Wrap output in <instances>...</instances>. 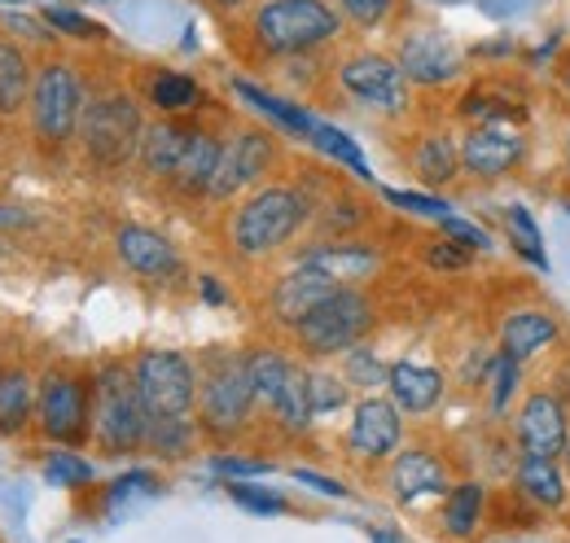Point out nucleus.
Instances as JSON below:
<instances>
[{"label":"nucleus","mask_w":570,"mask_h":543,"mask_svg":"<svg viewBox=\"0 0 570 543\" xmlns=\"http://www.w3.org/2000/svg\"><path fill=\"white\" fill-rule=\"evenodd\" d=\"M215 4H219V9H242L246 0H215Z\"/></svg>","instance_id":"53"},{"label":"nucleus","mask_w":570,"mask_h":543,"mask_svg":"<svg viewBox=\"0 0 570 543\" xmlns=\"http://www.w3.org/2000/svg\"><path fill=\"white\" fill-rule=\"evenodd\" d=\"M558 338H562V325H558V316L544 312V307H518V312H509L504 325H500V351L513 355V359H522V364L535 359L540 351H549Z\"/></svg>","instance_id":"20"},{"label":"nucleus","mask_w":570,"mask_h":543,"mask_svg":"<svg viewBox=\"0 0 570 543\" xmlns=\"http://www.w3.org/2000/svg\"><path fill=\"white\" fill-rule=\"evenodd\" d=\"M343 13L325 0H264L250 18V36L273 58H298L338 40Z\"/></svg>","instance_id":"2"},{"label":"nucleus","mask_w":570,"mask_h":543,"mask_svg":"<svg viewBox=\"0 0 570 543\" xmlns=\"http://www.w3.org/2000/svg\"><path fill=\"white\" fill-rule=\"evenodd\" d=\"M518 382H522V359H513V355L497 351V355L488 359V404H492L497 416H504V407L513 404Z\"/></svg>","instance_id":"35"},{"label":"nucleus","mask_w":570,"mask_h":543,"mask_svg":"<svg viewBox=\"0 0 570 543\" xmlns=\"http://www.w3.org/2000/svg\"><path fill=\"white\" fill-rule=\"evenodd\" d=\"M391 9H395V0H338V13H343L347 22H356L360 31L382 27V22L391 18Z\"/></svg>","instance_id":"41"},{"label":"nucleus","mask_w":570,"mask_h":543,"mask_svg":"<svg viewBox=\"0 0 570 543\" xmlns=\"http://www.w3.org/2000/svg\"><path fill=\"white\" fill-rule=\"evenodd\" d=\"M203 298L207 303H224V289L215 285V276H203Z\"/></svg>","instance_id":"50"},{"label":"nucleus","mask_w":570,"mask_h":543,"mask_svg":"<svg viewBox=\"0 0 570 543\" xmlns=\"http://www.w3.org/2000/svg\"><path fill=\"white\" fill-rule=\"evenodd\" d=\"M312 219V203L289 185H264L237 206L228 241L242 259H268Z\"/></svg>","instance_id":"1"},{"label":"nucleus","mask_w":570,"mask_h":543,"mask_svg":"<svg viewBox=\"0 0 570 543\" xmlns=\"http://www.w3.org/2000/svg\"><path fill=\"white\" fill-rule=\"evenodd\" d=\"M439 228H443V237L461 241V246H465V250H474V255L492 250V233H488V228H479V224H470V219H461V215H443V219H439Z\"/></svg>","instance_id":"43"},{"label":"nucleus","mask_w":570,"mask_h":543,"mask_svg":"<svg viewBox=\"0 0 570 543\" xmlns=\"http://www.w3.org/2000/svg\"><path fill=\"white\" fill-rule=\"evenodd\" d=\"M40 404V395H36V386H31V377L27 373H0V434H13V430H22L27 421H31V412Z\"/></svg>","instance_id":"32"},{"label":"nucleus","mask_w":570,"mask_h":543,"mask_svg":"<svg viewBox=\"0 0 570 543\" xmlns=\"http://www.w3.org/2000/svg\"><path fill=\"white\" fill-rule=\"evenodd\" d=\"M513 486L540 513H562L570 504V482L562 461H544V456H522L518 452V461H513Z\"/></svg>","instance_id":"18"},{"label":"nucleus","mask_w":570,"mask_h":543,"mask_svg":"<svg viewBox=\"0 0 570 543\" xmlns=\"http://www.w3.org/2000/svg\"><path fill=\"white\" fill-rule=\"evenodd\" d=\"M368 540H373V543H400V535H395V531H382V526H373V531H368Z\"/></svg>","instance_id":"51"},{"label":"nucleus","mask_w":570,"mask_h":543,"mask_svg":"<svg viewBox=\"0 0 570 543\" xmlns=\"http://www.w3.org/2000/svg\"><path fill=\"white\" fill-rule=\"evenodd\" d=\"M31 67H27V53L0 36V115H18L27 101H31Z\"/></svg>","instance_id":"29"},{"label":"nucleus","mask_w":570,"mask_h":543,"mask_svg":"<svg viewBox=\"0 0 570 543\" xmlns=\"http://www.w3.org/2000/svg\"><path fill=\"white\" fill-rule=\"evenodd\" d=\"M558 79H562V88H567V97H570V53L562 58V67H558Z\"/></svg>","instance_id":"52"},{"label":"nucleus","mask_w":570,"mask_h":543,"mask_svg":"<svg viewBox=\"0 0 570 543\" xmlns=\"http://www.w3.org/2000/svg\"><path fill=\"white\" fill-rule=\"evenodd\" d=\"M0 4H9V0H0ZM13 4H18V0H13Z\"/></svg>","instance_id":"56"},{"label":"nucleus","mask_w":570,"mask_h":543,"mask_svg":"<svg viewBox=\"0 0 570 543\" xmlns=\"http://www.w3.org/2000/svg\"><path fill=\"white\" fill-rule=\"evenodd\" d=\"M45 27H53L62 36H75V40H101L106 36L101 22H92V18L75 13V9H45Z\"/></svg>","instance_id":"39"},{"label":"nucleus","mask_w":570,"mask_h":543,"mask_svg":"<svg viewBox=\"0 0 570 543\" xmlns=\"http://www.w3.org/2000/svg\"><path fill=\"white\" fill-rule=\"evenodd\" d=\"M386 373H391V368H382L373 351H364V346H352V351H347V382H352V386H364V391H368V386H386Z\"/></svg>","instance_id":"40"},{"label":"nucleus","mask_w":570,"mask_h":543,"mask_svg":"<svg viewBox=\"0 0 570 543\" xmlns=\"http://www.w3.org/2000/svg\"><path fill=\"white\" fill-rule=\"evenodd\" d=\"M215 474H228V477H255V474H273L268 461H237V456H215L212 461Z\"/></svg>","instance_id":"47"},{"label":"nucleus","mask_w":570,"mask_h":543,"mask_svg":"<svg viewBox=\"0 0 570 543\" xmlns=\"http://www.w3.org/2000/svg\"><path fill=\"white\" fill-rule=\"evenodd\" d=\"M513 434H518V452L522 456H544V461H562L570 447V412L558 391H535L527 395L518 416H513Z\"/></svg>","instance_id":"12"},{"label":"nucleus","mask_w":570,"mask_h":543,"mask_svg":"<svg viewBox=\"0 0 570 543\" xmlns=\"http://www.w3.org/2000/svg\"><path fill=\"white\" fill-rule=\"evenodd\" d=\"M373 329V303L352 289V285H338L298 329L294 342L303 355L312 359H330V355H347L352 346H360V338Z\"/></svg>","instance_id":"5"},{"label":"nucleus","mask_w":570,"mask_h":543,"mask_svg":"<svg viewBox=\"0 0 570 543\" xmlns=\"http://www.w3.org/2000/svg\"><path fill=\"white\" fill-rule=\"evenodd\" d=\"M338 289V280L334 276H325V272L316 268H303V264H294V272H285L282 280L273 285V294H268V307H273V320L285 325V329H298L330 294Z\"/></svg>","instance_id":"15"},{"label":"nucleus","mask_w":570,"mask_h":543,"mask_svg":"<svg viewBox=\"0 0 570 543\" xmlns=\"http://www.w3.org/2000/svg\"><path fill=\"white\" fill-rule=\"evenodd\" d=\"M194 438H198V430H194L189 416H149L145 447H149L154 456H163V461H180V456H189Z\"/></svg>","instance_id":"33"},{"label":"nucleus","mask_w":570,"mask_h":543,"mask_svg":"<svg viewBox=\"0 0 570 543\" xmlns=\"http://www.w3.org/2000/svg\"><path fill=\"white\" fill-rule=\"evenodd\" d=\"M255 404H259V395H255L246 355L215 351L203 359V368H198V425L212 438H233L237 430H246Z\"/></svg>","instance_id":"3"},{"label":"nucleus","mask_w":570,"mask_h":543,"mask_svg":"<svg viewBox=\"0 0 570 543\" xmlns=\"http://www.w3.org/2000/svg\"><path fill=\"white\" fill-rule=\"evenodd\" d=\"M413 171L422 176V185L443 189L461 176V140L448 132H430L413 145Z\"/></svg>","instance_id":"26"},{"label":"nucleus","mask_w":570,"mask_h":543,"mask_svg":"<svg viewBox=\"0 0 570 543\" xmlns=\"http://www.w3.org/2000/svg\"><path fill=\"white\" fill-rule=\"evenodd\" d=\"M219 149H224V140H215L212 132L194 128L185 154H180V167L171 176V189L185 194V198H207V189H212L215 180V167H219Z\"/></svg>","instance_id":"24"},{"label":"nucleus","mask_w":570,"mask_h":543,"mask_svg":"<svg viewBox=\"0 0 570 543\" xmlns=\"http://www.w3.org/2000/svg\"><path fill=\"white\" fill-rule=\"evenodd\" d=\"M298 264L334 276L338 285H352V280H364L368 272H377V250L373 246H356V241H321V246L303 250Z\"/></svg>","instance_id":"22"},{"label":"nucleus","mask_w":570,"mask_h":543,"mask_svg":"<svg viewBox=\"0 0 570 543\" xmlns=\"http://www.w3.org/2000/svg\"><path fill=\"white\" fill-rule=\"evenodd\" d=\"M228 495H233L242 509H250V513H268V517L285 513L282 495H268V491H259V486H242V482H233V486H228Z\"/></svg>","instance_id":"45"},{"label":"nucleus","mask_w":570,"mask_h":543,"mask_svg":"<svg viewBox=\"0 0 570 543\" xmlns=\"http://www.w3.org/2000/svg\"><path fill=\"white\" fill-rule=\"evenodd\" d=\"M31 128L40 140L49 145H67L79 132V119H83V88H79V75L67 62H49L40 67L36 83H31Z\"/></svg>","instance_id":"8"},{"label":"nucleus","mask_w":570,"mask_h":543,"mask_svg":"<svg viewBox=\"0 0 570 543\" xmlns=\"http://www.w3.org/2000/svg\"><path fill=\"white\" fill-rule=\"evenodd\" d=\"M233 92H237L242 101H250L264 119H273L282 132L312 136V128H316V119H312L303 106H294V101H285V97H273L268 88H255V83H246V79H233Z\"/></svg>","instance_id":"28"},{"label":"nucleus","mask_w":570,"mask_h":543,"mask_svg":"<svg viewBox=\"0 0 570 543\" xmlns=\"http://www.w3.org/2000/svg\"><path fill=\"white\" fill-rule=\"evenodd\" d=\"M382 198L400 210H413V215H426V219H443L452 206L443 198H430V194H409V189H382Z\"/></svg>","instance_id":"44"},{"label":"nucleus","mask_w":570,"mask_h":543,"mask_svg":"<svg viewBox=\"0 0 570 543\" xmlns=\"http://www.w3.org/2000/svg\"><path fill=\"white\" fill-rule=\"evenodd\" d=\"M307 140H312L321 154H330V158H338L343 167H352L360 180H373V171H368V158L360 154V145L347 132H338V128H330V124H316Z\"/></svg>","instance_id":"36"},{"label":"nucleus","mask_w":570,"mask_h":543,"mask_svg":"<svg viewBox=\"0 0 570 543\" xmlns=\"http://www.w3.org/2000/svg\"><path fill=\"white\" fill-rule=\"evenodd\" d=\"M404 438V421H400V407L395 399H360L356 416H352V430H347V447L364 456V461H386Z\"/></svg>","instance_id":"16"},{"label":"nucleus","mask_w":570,"mask_h":543,"mask_svg":"<svg viewBox=\"0 0 570 543\" xmlns=\"http://www.w3.org/2000/svg\"><path fill=\"white\" fill-rule=\"evenodd\" d=\"M132 382L149 416H189L198 407V364L180 351H141Z\"/></svg>","instance_id":"7"},{"label":"nucleus","mask_w":570,"mask_h":543,"mask_svg":"<svg viewBox=\"0 0 570 543\" xmlns=\"http://www.w3.org/2000/svg\"><path fill=\"white\" fill-rule=\"evenodd\" d=\"M40 430L53 438V443H83L88 430H92V391L83 377L75 373H49L45 386H40Z\"/></svg>","instance_id":"11"},{"label":"nucleus","mask_w":570,"mask_h":543,"mask_svg":"<svg viewBox=\"0 0 570 543\" xmlns=\"http://www.w3.org/2000/svg\"><path fill=\"white\" fill-rule=\"evenodd\" d=\"M504 237L513 246V255H522L531 268L549 272V255H544V237H540V224L527 206H504Z\"/></svg>","instance_id":"34"},{"label":"nucleus","mask_w":570,"mask_h":543,"mask_svg":"<svg viewBox=\"0 0 570 543\" xmlns=\"http://www.w3.org/2000/svg\"><path fill=\"white\" fill-rule=\"evenodd\" d=\"M426 264L434 272H465L474 264V250H465V246L452 241V237H439V241L426 246Z\"/></svg>","instance_id":"42"},{"label":"nucleus","mask_w":570,"mask_h":543,"mask_svg":"<svg viewBox=\"0 0 570 543\" xmlns=\"http://www.w3.org/2000/svg\"><path fill=\"white\" fill-rule=\"evenodd\" d=\"M395 62L409 75V83H417V88H443L465 70L461 49L443 31H409L400 40V58Z\"/></svg>","instance_id":"14"},{"label":"nucleus","mask_w":570,"mask_h":543,"mask_svg":"<svg viewBox=\"0 0 570 543\" xmlns=\"http://www.w3.org/2000/svg\"><path fill=\"white\" fill-rule=\"evenodd\" d=\"M79 136H83V154L97 167H124L141 149V110H137V101L128 92H106V97L83 106Z\"/></svg>","instance_id":"6"},{"label":"nucleus","mask_w":570,"mask_h":543,"mask_svg":"<svg viewBox=\"0 0 570 543\" xmlns=\"http://www.w3.org/2000/svg\"><path fill=\"white\" fill-rule=\"evenodd\" d=\"M115 250H119V259L137 272V276H145V280H171V276H180V255H176V246H171L163 233L145 228V224H124V228L115 233Z\"/></svg>","instance_id":"17"},{"label":"nucleus","mask_w":570,"mask_h":543,"mask_svg":"<svg viewBox=\"0 0 570 543\" xmlns=\"http://www.w3.org/2000/svg\"><path fill=\"white\" fill-rule=\"evenodd\" d=\"M145 92H149V106L163 110V115H189L203 101V88L180 70H158Z\"/></svg>","instance_id":"31"},{"label":"nucleus","mask_w":570,"mask_h":543,"mask_svg":"<svg viewBox=\"0 0 570 543\" xmlns=\"http://www.w3.org/2000/svg\"><path fill=\"white\" fill-rule=\"evenodd\" d=\"M386 391H391V399H395L400 412L422 416V412H430V407L443 399V373H439V368H426V364L400 359V364H391V373H386Z\"/></svg>","instance_id":"23"},{"label":"nucleus","mask_w":570,"mask_h":543,"mask_svg":"<svg viewBox=\"0 0 570 543\" xmlns=\"http://www.w3.org/2000/svg\"><path fill=\"white\" fill-rule=\"evenodd\" d=\"M246 364H250V382H255V395H259V404L273 407L277 404V395L285 391V382L294 377V359L282 355L277 346H259V351H250L246 355Z\"/></svg>","instance_id":"30"},{"label":"nucleus","mask_w":570,"mask_h":543,"mask_svg":"<svg viewBox=\"0 0 570 543\" xmlns=\"http://www.w3.org/2000/svg\"><path fill=\"white\" fill-rule=\"evenodd\" d=\"M45 482L49 486H88L92 482V465L83 461V456H75V452H53L49 461H45Z\"/></svg>","instance_id":"38"},{"label":"nucleus","mask_w":570,"mask_h":543,"mask_svg":"<svg viewBox=\"0 0 570 543\" xmlns=\"http://www.w3.org/2000/svg\"><path fill=\"white\" fill-rule=\"evenodd\" d=\"M562 470H567V482H570V447H567V456H562Z\"/></svg>","instance_id":"54"},{"label":"nucleus","mask_w":570,"mask_h":543,"mask_svg":"<svg viewBox=\"0 0 570 543\" xmlns=\"http://www.w3.org/2000/svg\"><path fill=\"white\" fill-rule=\"evenodd\" d=\"M141 491H158V477L149 474V470H132V474H124L110 486V504H124V500H132Z\"/></svg>","instance_id":"46"},{"label":"nucleus","mask_w":570,"mask_h":543,"mask_svg":"<svg viewBox=\"0 0 570 543\" xmlns=\"http://www.w3.org/2000/svg\"><path fill=\"white\" fill-rule=\"evenodd\" d=\"M71 543H79V540H71Z\"/></svg>","instance_id":"57"},{"label":"nucleus","mask_w":570,"mask_h":543,"mask_svg":"<svg viewBox=\"0 0 570 543\" xmlns=\"http://www.w3.org/2000/svg\"><path fill=\"white\" fill-rule=\"evenodd\" d=\"M338 83L347 88V97H356L360 106L377 110V115H404L409 110V75L400 70L395 58L382 53H352L338 67Z\"/></svg>","instance_id":"10"},{"label":"nucleus","mask_w":570,"mask_h":543,"mask_svg":"<svg viewBox=\"0 0 570 543\" xmlns=\"http://www.w3.org/2000/svg\"><path fill=\"white\" fill-rule=\"evenodd\" d=\"M527 158V136L509 124H470L461 136V171L474 180H500Z\"/></svg>","instance_id":"13"},{"label":"nucleus","mask_w":570,"mask_h":543,"mask_svg":"<svg viewBox=\"0 0 570 543\" xmlns=\"http://www.w3.org/2000/svg\"><path fill=\"white\" fill-rule=\"evenodd\" d=\"M189 136H194V128H185V124H176V119H158V124H149L141 136V149H137L141 167L154 176V180H171L176 167H180V154H185Z\"/></svg>","instance_id":"25"},{"label":"nucleus","mask_w":570,"mask_h":543,"mask_svg":"<svg viewBox=\"0 0 570 543\" xmlns=\"http://www.w3.org/2000/svg\"><path fill=\"white\" fill-rule=\"evenodd\" d=\"M456 110H461L465 124H509V128H522V119H527V106L509 88H497V83L470 88Z\"/></svg>","instance_id":"27"},{"label":"nucleus","mask_w":570,"mask_h":543,"mask_svg":"<svg viewBox=\"0 0 570 543\" xmlns=\"http://www.w3.org/2000/svg\"><path fill=\"white\" fill-rule=\"evenodd\" d=\"M149 412L128 364H106L92 386V443L106 456H132L145 447Z\"/></svg>","instance_id":"4"},{"label":"nucleus","mask_w":570,"mask_h":543,"mask_svg":"<svg viewBox=\"0 0 570 543\" xmlns=\"http://www.w3.org/2000/svg\"><path fill=\"white\" fill-rule=\"evenodd\" d=\"M307 399H312V412H338L347 404V377H334V373H321L312 368L307 373Z\"/></svg>","instance_id":"37"},{"label":"nucleus","mask_w":570,"mask_h":543,"mask_svg":"<svg viewBox=\"0 0 570 543\" xmlns=\"http://www.w3.org/2000/svg\"><path fill=\"white\" fill-rule=\"evenodd\" d=\"M294 482H303V486H312V491H321V495H334V500H343V495H347V486H343V482L312 474V470H294Z\"/></svg>","instance_id":"48"},{"label":"nucleus","mask_w":570,"mask_h":543,"mask_svg":"<svg viewBox=\"0 0 570 543\" xmlns=\"http://www.w3.org/2000/svg\"><path fill=\"white\" fill-rule=\"evenodd\" d=\"M567 171H570V128H567Z\"/></svg>","instance_id":"55"},{"label":"nucleus","mask_w":570,"mask_h":543,"mask_svg":"<svg viewBox=\"0 0 570 543\" xmlns=\"http://www.w3.org/2000/svg\"><path fill=\"white\" fill-rule=\"evenodd\" d=\"M448 486H452L448 465L434 452H426V447H409L391 465V495L400 504H413L422 495H448Z\"/></svg>","instance_id":"19"},{"label":"nucleus","mask_w":570,"mask_h":543,"mask_svg":"<svg viewBox=\"0 0 570 543\" xmlns=\"http://www.w3.org/2000/svg\"><path fill=\"white\" fill-rule=\"evenodd\" d=\"M277 167V140L264 132V128H242L224 140L219 149V167H215V180L207 189L212 203H228L237 198L242 189L259 185L268 171Z\"/></svg>","instance_id":"9"},{"label":"nucleus","mask_w":570,"mask_h":543,"mask_svg":"<svg viewBox=\"0 0 570 543\" xmlns=\"http://www.w3.org/2000/svg\"><path fill=\"white\" fill-rule=\"evenodd\" d=\"M488 522V486L483 482H452L448 495H443V509H439V526L452 543H470L479 540Z\"/></svg>","instance_id":"21"},{"label":"nucleus","mask_w":570,"mask_h":543,"mask_svg":"<svg viewBox=\"0 0 570 543\" xmlns=\"http://www.w3.org/2000/svg\"><path fill=\"white\" fill-rule=\"evenodd\" d=\"M22 224H31L27 210H18V206H0V228H22Z\"/></svg>","instance_id":"49"}]
</instances>
